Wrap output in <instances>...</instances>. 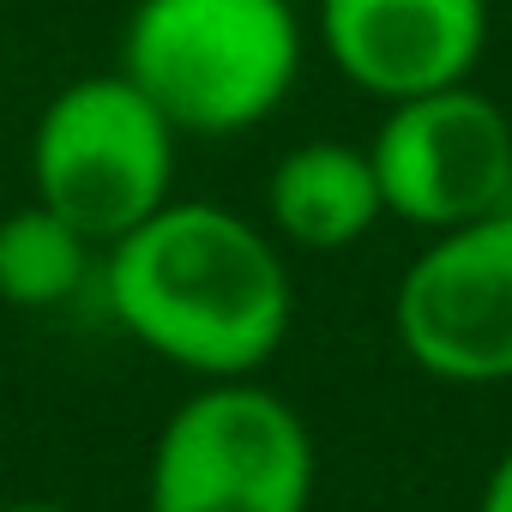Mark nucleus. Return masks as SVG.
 <instances>
[{
  "label": "nucleus",
  "instance_id": "f257e3e1",
  "mask_svg": "<svg viewBox=\"0 0 512 512\" xmlns=\"http://www.w3.org/2000/svg\"><path fill=\"white\" fill-rule=\"evenodd\" d=\"M97 290L139 350L193 380H260L296 326L290 253L211 199H169L103 247Z\"/></svg>",
  "mask_w": 512,
  "mask_h": 512
},
{
  "label": "nucleus",
  "instance_id": "f03ea898",
  "mask_svg": "<svg viewBox=\"0 0 512 512\" xmlns=\"http://www.w3.org/2000/svg\"><path fill=\"white\" fill-rule=\"evenodd\" d=\"M296 0H133L121 73L187 139L266 127L302 79Z\"/></svg>",
  "mask_w": 512,
  "mask_h": 512
},
{
  "label": "nucleus",
  "instance_id": "7ed1b4c3",
  "mask_svg": "<svg viewBox=\"0 0 512 512\" xmlns=\"http://www.w3.org/2000/svg\"><path fill=\"white\" fill-rule=\"evenodd\" d=\"M175 157L181 133L121 67L85 73L31 127V199L97 247H115L175 199Z\"/></svg>",
  "mask_w": 512,
  "mask_h": 512
},
{
  "label": "nucleus",
  "instance_id": "20e7f679",
  "mask_svg": "<svg viewBox=\"0 0 512 512\" xmlns=\"http://www.w3.org/2000/svg\"><path fill=\"white\" fill-rule=\"evenodd\" d=\"M320 452L290 398L260 380H199L157 428L145 512H308Z\"/></svg>",
  "mask_w": 512,
  "mask_h": 512
},
{
  "label": "nucleus",
  "instance_id": "39448f33",
  "mask_svg": "<svg viewBox=\"0 0 512 512\" xmlns=\"http://www.w3.org/2000/svg\"><path fill=\"white\" fill-rule=\"evenodd\" d=\"M368 157L380 175L386 217L410 229L440 235L512 211V115L476 85L386 103Z\"/></svg>",
  "mask_w": 512,
  "mask_h": 512
},
{
  "label": "nucleus",
  "instance_id": "423d86ee",
  "mask_svg": "<svg viewBox=\"0 0 512 512\" xmlns=\"http://www.w3.org/2000/svg\"><path fill=\"white\" fill-rule=\"evenodd\" d=\"M392 332L446 386L512 380V211L428 235L392 290Z\"/></svg>",
  "mask_w": 512,
  "mask_h": 512
},
{
  "label": "nucleus",
  "instance_id": "0eeeda50",
  "mask_svg": "<svg viewBox=\"0 0 512 512\" xmlns=\"http://www.w3.org/2000/svg\"><path fill=\"white\" fill-rule=\"evenodd\" d=\"M326 61L380 109L470 85L488 49V0H314Z\"/></svg>",
  "mask_w": 512,
  "mask_h": 512
},
{
  "label": "nucleus",
  "instance_id": "6e6552de",
  "mask_svg": "<svg viewBox=\"0 0 512 512\" xmlns=\"http://www.w3.org/2000/svg\"><path fill=\"white\" fill-rule=\"evenodd\" d=\"M386 217L368 145L302 139L266 175V229L284 253H350Z\"/></svg>",
  "mask_w": 512,
  "mask_h": 512
},
{
  "label": "nucleus",
  "instance_id": "1a4fd4ad",
  "mask_svg": "<svg viewBox=\"0 0 512 512\" xmlns=\"http://www.w3.org/2000/svg\"><path fill=\"white\" fill-rule=\"evenodd\" d=\"M103 247L49 205L25 199L0 217V302L19 314H55L91 290Z\"/></svg>",
  "mask_w": 512,
  "mask_h": 512
},
{
  "label": "nucleus",
  "instance_id": "9d476101",
  "mask_svg": "<svg viewBox=\"0 0 512 512\" xmlns=\"http://www.w3.org/2000/svg\"><path fill=\"white\" fill-rule=\"evenodd\" d=\"M476 512H512V446L494 458V470H488V482H482Z\"/></svg>",
  "mask_w": 512,
  "mask_h": 512
},
{
  "label": "nucleus",
  "instance_id": "9b49d317",
  "mask_svg": "<svg viewBox=\"0 0 512 512\" xmlns=\"http://www.w3.org/2000/svg\"><path fill=\"white\" fill-rule=\"evenodd\" d=\"M0 512H73L61 500H13V506H0Z\"/></svg>",
  "mask_w": 512,
  "mask_h": 512
}]
</instances>
